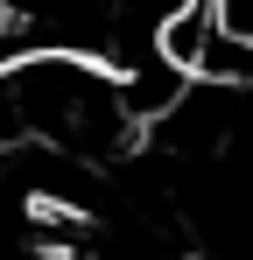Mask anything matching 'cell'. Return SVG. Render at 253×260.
<instances>
[{
	"instance_id": "cell-1",
	"label": "cell",
	"mask_w": 253,
	"mask_h": 260,
	"mask_svg": "<svg viewBox=\"0 0 253 260\" xmlns=\"http://www.w3.org/2000/svg\"><path fill=\"white\" fill-rule=\"evenodd\" d=\"M28 49H36V36H28V21H21V7H14V0H0V78H7Z\"/></svg>"
}]
</instances>
